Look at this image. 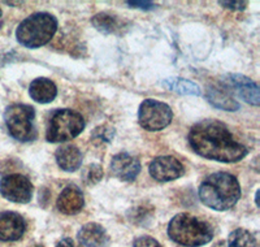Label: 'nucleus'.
I'll use <instances>...</instances> for the list:
<instances>
[{"label":"nucleus","mask_w":260,"mask_h":247,"mask_svg":"<svg viewBox=\"0 0 260 247\" xmlns=\"http://www.w3.org/2000/svg\"><path fill=\"white\" fill-rule=\"evenodd\" d=\"M189 143L198 155L216 162L236 163L247 155V148L236 141L220 121L203 120L195 123L189 132Z\"/></svg>","instance_id":"f257e3e1"},{"label":"nucleus","mask_w":260,"mask_h":247,"mask_svg":"<svg viewBox=\"0 0 260 247\" xmlns=\"http://www.w3.org/2000/svg\"><path fill=\"white\" fill-rule=\"evenodd\" d=\"M199 198L203 204L215 211H226L241 198V186L234 176L225 172H217L202 182Z\"/></svg>","instance_id":"f03ea898"},{"label":"nucleus","mask_w":260,"mask_h":247,"mask_svg":"<svg viewBox=\"0 0 260 247\" xmlns=\"http://www.w3.org/2000/svg\"><path fill=\"white\" fill-rule=\"evenodd\" d=\"M168 235L172 241L186 247H199L213 238L212 228L207 223L189 215L180 213L168 225Z\"/></svg>","instance_id":"7ed1b4c3"},{"label":"nucleus","mask_w":260,"mask_h":247,"mask_svg":"<svg viewBox=\"0 0 260 247\" xmlns=\"http://www.w3.org/2000/svg\"><path fill=\"white\" fill-rule=\"evenodd\" d=\"M57 30V20L46 12L34 13L25 18L17 27L16 38L27 48H38L47 44Z\"/></svg>","instance_id":"20e7f679"},{"label":"nucleus","mask_w":260,"mask_h":247,"mask_svg":"<svg viewBox=\"0 0 260 247\" xmlns=\"http://www.w3.org/2000/svg\"><path fill=\"white\" fill-rule=\"evenodd\" d=\"M85 129L82 116L72 109H56L48 121L46 138L51 143H60L76 138Z\"/></svg>","instance_id":"39448f33"},{"label":"nucleus","mask_w":260,"mask_h":247,"mask_svg":"<svg viewBox=\"0 0 260 247\" xmlns=\"http://www.w3.org/2000/svg\"><path fill=\"white\" fill-rule=\"evenodd\" d=\"M34 118L36 111L26 104H12L4 112V121L9 134L20 142H31L37 138Z\"/></svg>","instance_id":"423d86ee"},{"label":"nucleus","mask_w":260,"mask_h":247,"mask_svg":"<svg viewBox=\"0 0 260 247\" xmlns=\"http://www.w3.org/2000/svg\"><path fill=\"white\" fill-rule=\"evenodd\" d=\"M173 112L167 103L155 99H146L138 111V121L141 127L150 132H157L171 123Z\"/></svg>","instance_id":"0eeeda50"},{"label":"nucleus","mask_w":260,"mask_h":247,"mask_svg":"<svg viewBox=\"0 0 260 247\" xmlns=\"http://www.w3.org/2000/svg\"><path fill=\"white\" fill-rule=\"evenodd\" d=\"M0 194L13 203H29L32 197V185L22 174H9L0 181Z\"/></svg>","instance_id":"6e6552de"},{"label":"nucleus","mask_w":260,"mask_h":247,"mask_svg":"<svg viewBox=\"0 0 260 247\" xmlns=\"http://www.w3.org/2000/svg\"><path fill=\"white\" fill-rule=\"evenodd\" d=\"M185 173L182 163L173 156H159L150 164L151 177L160 182L173 181Z\"/></svg>","instance_id":"1a4fd4ad"},{"label":"nucleus","mask_w":260,"mask_h":247,"mask_svg":"<svg viewBox=\"0 0 260 247\" xmlns=\"http://www.w3.org/2000/svg\"><path fill=\"white\" fill-rule=\"evenodd\" d=\"M111 171L124 182H133L141 172V163L136 156L127 152H120L113 156L111 162Z\"/></svg>","instance_id":"9d476101"},{"label":"nucleus","mask_w":260,"mask_h":247,"mask_svg":"<svg viewBox=\"0 0 260 247\" xmlns=\"http://www.w3.org/2000/svg\"><path fill=\"white\" fill-rule=\"evenodd\" d=\"M25 230L26 223L17 212H0V241H17L24 235Z\"/></svg>","instance_id":"9b49d317"},{"label":"nucleus","mask_w":260,"mask_h":247,"mask_svg":"<svg viewBox=\"0 0 260 247\" xmlns=\"http://www.w3.org/2000/svg\"><path fill=\"white\" fill-rule=\"evenodd\" d=\"M228 85L233 87L238 97L242 98L246 103H250L252 106H259L260 95L259 86L256 82L242 76V74H231L225 80Z\"/></svg>","instance_id":"f8f14e48"},{"label":"nucleus","mask_w":260,"mask_h":247,"mask_svg":"<svg viewBox=\"0 0 260 247\" xmlns=\"http://www.w3.org/2000/svg\"><path fill=\"white\" fill-rule=\"evenodd\" d=\"M83 204H85V198L77 186L65 188L60 193L56 202L57 209L64 215H76L82 209Z\"/></svg>","instance_id":"ddd939ff"},{"label":"nucleus","mask_w":260,"mask_h":247,"mask_svg":"<svg viewBox=\"0 0 260 247\" xmlns=\"http://www.w3.org/2000/svg\"><path fill=\"white\" fill-rule=\"evenodd\" d=\"M78 239L85 247H107L110 242L106 229L95 223L83 225L78 232Z\"/></svg>","instance_id":"4468645a"},{"label":"nucleus","mask_w":260,"mask_h":247,"mask_svg":"<svg viewBox=\"0 0 260 247\" xmlns=\"http://www.w3.org/2000/svg\"><path fill=\"white\" fill-rule=\"evenodd\" d=\"M29 94L37 103H50L57 95L56 85L48 78H36L30 83Z\"/></svg>","instance_id":"2eb2a0df"},{"label":"nucleus","mask_w":260,"mask_h":247,"mask_svg":"<svg viewBox=\"0 0 260 247\" xmlns=\"http://www.w3.org/2000/svg\"><path fill=\"white\" fill-rule=\"evenodd\" d=\"M56 163L65 172L77 171L82 164V153L73 144H65L57 148Z\"/></svg>","instance_id":"dca6fc26"},{"label":"nucleus","mask_w":260,"mask_h":247,"mask_svg":"<svg viewBox=\"0 0 260 247\" xmlns=\"http://www.w3.org/2000/svg\"><path fill=\"white\" fill-rule=\"evenodd\" d=\"M207 99L213 107L222 109L226 112H234L240 109V104L228 94L225 90L217 87H208L207 88Z\"/></svg>","instance_id":"f3484780"},{"label":"nucleus","mask_w":260,"mask_h":247,"mask_svg":"<svg viewBox=\"0 0 260 247\" xmlns=\"http://www.w3.org/2000/svg\"><path fill=\"white\" fill-rule=\"evenodd\" d=\"M91 24L103 34H117L124 29V24L116 16L108 13H98L91 18Z\"/></svg>","instance_id":"a211bd4d"},{"label":"nucleus","mask_w":260,"mask_h":247,"mask_svg":"<svg viewBox=\"0 0 260 247\" xmlns=\"http://www.w3.org/2000/svg\"><path fill=\"white\" fill-rule=\"evenodd\" d=\"M162 86L171 91L178 92L181 95H201V87H199L197 83H194L192 81L185 80V78H167V80L162 81Z\"/></svg>","instance_id":"6ab92c4d"},{"label":"nucleus","mask_w":260,"mask_h":247,"mask_svg":"<svg viewBox=\"0 0 260 247\" xmlns=\"http://www.w3.org/2000/svg\"><path fill=\"white\" fill-rule=\"evenodd\" d=\"M228 247H257V242L248 230L236 229L229 234Z\"/></svg>","instance_id":"aec40b11"},{"label":"nucleus","mask_w":260,"mask_h":247,"mask_svg":"<svg viewBox=\"0 0 260 247\" xmlns=\"http://www.w3.org/2000/svg\"><path fill=\"white\" fill-rule=\"evenodd\" d=\"M102 177H103V169H102L101 165L91 164L85 169L82 178L85 179L87 185H95L101 181Z\"/></svg>","instance_id":"412c9836"},{"label":"nucleus","mask_w":260,"mask_h":247,"mask_svg":"<svg viewBox=\"0 0 260 247\" xmlns=\"http://www.w3.org/2000/svg\"><path fill=\"white\" fill-rule=\"evenodd\" d=\"M134 247H161L159 242L156 239H154L152 237H148V235H143V237H139L134 241Z\"/></svg>","instance_id":"4be33fe9"},{"label":"nucleus","mask_w":260,"mask_h":247,"mask_svg":"<svg viewBox=\"0 0 260 247\" xmlns=\"http://www.w3.org/2000/svg\"><path fill=\"white\" fill-rule=\"evenodd\" d=\"M127 6H130L132 8H139L142 9V11H152L155 9L156 4L152 3V2H126Z\"/></svg>","instance_id":"5701e85b"},{"label":"nucleus","mask_w":260,"mask_h":247,"mask_svg":"<svg viewBox=\"0 0 260 247\" xmlns=\"http://www.w3.org/2000/svg\"><path fill=\"white\" fill-rule=\"evenodd\" d=\"M220 6H224L228 9H234V11H242L247 6V2H219Z\"/></svg>","instance_id":"b1692460"},{"label":"nucleus","mask_w":260,"mask_h":247,"mask_svg":"<svg viewBox=\"0 0 260 247\" xmlns=\"http://www.w3.org/2000/svg\"><path fill=\"white\" fill-rule=\"evenodd\" d=\"M56 247H77L72 238H62L61 241L57 242Z\"/></svg>","instance_id":"393cba45"},{"label":"nucleus","mask_w":260,"mask_h":247,"mask_svg":"<svg viewBox=\"0 0 260 247\" xmlns=\"http://www.w3.org/2000/svg\"><path fill=\"white\" fill-rule=\"evenodd\" d=\"M30 247H45V246H42V244H34V246H30Z\"/></svg>","instance_id":"a878e982"},{"label":"nucleus","mask_w":260,"mask_h":247,"mask_svg":"<svg viewBox=\"0 0 260 247\" xmlns=\"http://www.w3.org/2000/svg\"><path fill=\"white\" fill-rule=\"evenodd\" d=\"M0 17H2V11H0Z\"/></svg>","instance_id":"bb28decb"}]
</instances>
